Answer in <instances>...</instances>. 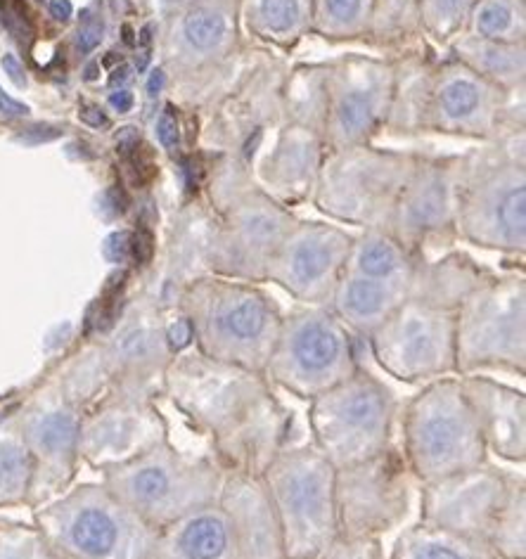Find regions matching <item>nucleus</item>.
<instances>
[{"label": "nucleus", "instance_id": "nucleus-41", "mask_svg": "<svg viewBox=\"0 0 526 559\" xmlns=\"http://www.w3.org/2000/svg\"><path fill=\"white\" fill-rule=\"evenodd\" d=\"M0 112L8 114V117H27L29 107L24 105V102L10 98V95L0 88Z\"/></svg>", "mask_w": 526, "mask_h": 559}, {"label": "nucleus", "instance_id": "nucleus-27", "mask_svg": "<svg viewBox=\"0 0 526 559\" xmlns=\"http://www.w3.org/2000/svg\"><path fill=\"white\" fill-rule=\"evenodd\" d=\"M408 233H427L448 223V197L439 183H427L413 192L401 214Z\"/></svg>", "mask_w": 526, "mask_h": 559}, {"label": "nucleus", "instance_id": "nucleus-20", "mask_svg": "<svg viewBox=\"0 0 526 559\" xmlns=\"http://www.w3.org/2000/svg\"><path fill=\"white\" fill-rule=\"evenodd\" d=\"M145 559H237L233 533L218 505L176 519L157 531Z\"/></svg>", "mask_w": 526, "mask_h": 559}, {"label": "nucleus", "instance_id": "nucleus-8", "mask_svg": "<svg viewBox=\"0 0 526 559\" xmlns=\"http://www.w3.org/2000/svg\"><path fill=\"white\" fill-rule=\"evenodd\" d=\"M361 368L351 337L335 316L304 311L280 325L278 342L266 363V377L301 401L344 382Z\"/></svg>", "mask_w": 526, "mask_h": 559}, {"label": "nucleus", "instance_id": "nucleus-29", "mask_svg": "<svg viewBox=\"0 0 526 559\" xmlns=\"http://www.w3.org/2000/svg\"><path fill=\"white\" fill-rule=\"evenodd\" d=\"M313 559H387L384 557L382 538L370 536H349V533H335L330 543Z\"/></svg>", "mask_w": 526, "mask_h": 559}, {"label": "nucleus", "instance_id": "nucleus-15", "mask_svg": "<svg viewBox=\"0 0 526 559\" xmlns=\"http://www.w3.org/2000/svg\"><path fill=\"white\" fill-rule=\"evenodd\" d=\"M102 353L112 382L109 391L152 401L164 396V377L176 349L171 346L169 330L152 323L150 316L138 313L114 327Z\"/></svg>", "mask_w": 526, "mask_h": 559}, {"label": "nucleus", "instance_id": "nucleus-26", "mask_svg": "<svg viewBox=\"0 0 526 559\" xmlns=\"http://www.w3.org/2000/svg\"><path fill=\"white\" fill-rule=\"evenodd\" d=\"M354 266V275L375 280H401L410 278V261L403 249L394 240L384 235L365 237L356 247L351 244L349 259Z\"/></svg>", "mask_w": 526, "mask_h": 559}, {"label": "nucleus", "instance_id": "nucleus-49", "mask_svg": "<svg viewBox=\"0 0 526 559\" xmlns=\"http://www.w3.org/2000/svg\"><path fill=\"white\" fill-rule=\"evenodd\" d=\"M124 41L128 43V46H133V43H136V38H133V29H131V27H124Z\"/></svg>", "mask_w": 526, "mask_h": 559}, {"label": "nucleus", "instance_id": "nucleus-47", "mask_svg": "<svg viewBox=\"0 0 526 559\" xmlns=\"http://www.w3.org/2000/svg\"><path fill=\"white\" fill-rule=\"evenodd\" d=\"M128 81H131V69H128L126 64H121V67L114 69L112 76H109V86L112 88H126Z\"/></svg>", "mask_w": 526, "mask_h": 559}, {"label": "nucleus", "instance_id": "nucleus-28", "mask_svg": "<svg viewBox=\"0 0 526 559\" xmlns=\"http://www.w3.org/2000/svg\"><path fill=\"white\" fill-rule=\"evenodd\" d=\"M0 559H55V550L34 522L0 519Z\"/></svg>", "mask_w": 526, "mask_h": 559}, {"label": "nucleus", "instance_id": "nucleus-40", "mask_svg": "<svg viewBox=\"0 0 526 559\" xmlns=\"http://www.w3.org/2000/svg\"><path fill=\"white\" fill-rule=\"evenodd\" d=\"M79 119L83 121L86 126L91 128H107L109 126V117L105 112H102L100 107H81L79 109Z\"/></svg>", "mask_w": 526, "mask_h": 559}, {"label": "nucleus", "instance_id": "nucleus-19", "mask_svg": "<svg viewBox=\"0 0 526 559\" xmlns=\"http://www.w3.org/2000/svg\"><path fill=\"white\" fill-rule=\"evenodd\" d=\"M287 235L290 226L280 211L245 207L233 218L226 240L218 244V266L237 275L268 273V266Z\"/></svg>", "mask_w": 526, "mask_h": 559}, {"label": "nucleus", "instance_id": "nucleus-1", "mask_svg": "<svg viewBox=\"0 0 526 559\" xmlns=\"http://www.w3.org/2000/svg\"><path fill=\"white\" fill-rule=\"evenodd\" d=\"M164 398L192 432L207 436L223 472L261 477L275 455L290 446L292 413L266 372L183 353L173 356L166 370Z\"/></svg>", "mask_w": 526, "mask_h": 559}, {"label": "nucleus", "instance_id": "nucleus-43", "mask_svg": "<svg viewBox=\"0 0 526 559\" xmlns=\"http://www.w3.org/2000/svg\"><path fill=\"white\" fill-rule=\"evenodd\" d=\"M48 8H50V15H53L57 22H69L74 15V8L69 0H50Z\"/></svg>", "mask_w": 526, "mask_h": 559}, {"label": "nucleus", "instance_id": "nucleus-11", "mask_svg": "<svg viewBox=\"0 0 526 559\" xmlns=\"http://www.w3.org/2000/svg\"><path fill=\"white\" fill-rule=\"evenodd\" d=\"M415 477L401 448L391 443L377 455L335 474L337 529L349 536L382 538L406 522L413 507Z\"/></svg>", "mask_w": 526, "mask_h": 559}, {"label": "nucleus", "instance_id": "nucleus-5", "mask_svg": "<svg viewBox=\"0 0 526 559\" xmlns=\"http://www.w3.org/2000/svg\"><path fill=\"white\" fill-rule=\"evenodd\" d=\"M332 462L313 443L285 446L263 469L287 559H313L335 538L337 505Z\"/></svg>", "mask_w": 526, "mask_h": 559}, {"label": "nucleus", "instance_id": "nucleus-34", "mask_svg": "<svg viewBox=\"0 0 526 559\" xmlns=\"http://www.w3.org/2000/svg\"><path fill=\"white\" fill-rule=\"evenodd\" d=\"M512 24V10L503 3H489L486 8H481L477 17V27L484 36H498L503 31H508Z\"/></svg>", "mask_w": 526, "mask_h": 559}, {"label": "nucleus", "instance_id": "nucleus-22", "mask_svg": "<svg viewBox=\"0 0 526 559\" xmlns=\"http://www.w3.org/2000/svg\"><path fill=\"white\" fill-rule=\"evenodd\" d=\"M31 481H34V462L12 403L0 408V510L29 507Z\"/></svg>", "mask_w": 526, "mask_h": 559}, {"label": "nucleus", "instance_id": "nucleus-24", "mask_svg": "<svg viewBox=\"0 0 526 559\" xmlns=\"http://www.w3.org/2000/svg\"><path fill=\"white\" fill-rule=\"evenodd\" d=\"M484 545L498 559H526V481L512 472L503 503L486 531Z\"/></svg>", "mask_w": 526, "mask_h": 559}, {"label": "nucleus", "instance_id": "nucleus-16", "mask_svg": "<svg viewBox=\"0 0 526 559\" xmlns=\"http://www.w3.org/2000/svg\"><path fill=\"white\" fill-rule=\"evenodd\" d=\"M351 240L335 228L306 226L282 240L268 273L301 299L320 301L335 294L339 271L349 259Z\"/></svg>", "mask_w": 526, "mask_h": 559}, {"label": "nucleus", "instance_id": "nucleus-32", "mask_svg": "<svg viewBox=\"0 0 526 559\" xmlns=\"http://www.w3.org/2000/svg\"><path fill=\"white\" fill-rule=\"evenodd\" d=\"M372 119V105L363 93H349L339 102V124L344 131L356 133L363 131Z\"/></svg>", "mask_w": 526, "mask_h": 559}, {"label": "nucleus", "instance_id": "nucleus-42", "mask_svg": "<svg viewBox=\"0 0 526 559\" xmlns=\"http://www.w3.org/2000/svg\"><path fill=\"white\" fill-rule=\"evenodd\" d=\"M138 143H140V136H138V131L133 126H126L124 131H119L117 150L121 154H131L138 147Z\"/></svg>", "mask_w": 526, "mask_h": 559}, {"label": "nucleus", "instance_id": "nucleus-33", "mask_svg": "<svg viewBox=\"0 0 526 559\" xmlns=\"http://www.w3.org/2000/svg\"><path fill=\"white\" fill-rule=\"evenodd\" d=\"M261 15L271 29L287 31L299 19V5L297 0H263Z\"/></svg>", "mask_w": 526, "mask_h": 559}, {"label": "nucleus", "instance_id": "nucleus-21", "mask_svg": "<svg viewBox=\"0 0 526 559\" xmlns=\"http://www.w3.org/2000/svg\"><path fill=\"white\" fill-rule=\"evenodd\" d=\"M406 299L408 282L375 280L354 273L339 280L335 289V306L339 316L368 334L375 327H380Z\"/></svg>", "mask_w": 526, "mask_h": 559}, {"label": "nucleus", "instance_id": "nucleus-39", "mask_svg": "<svg viewBox=\"0 0 526 559\" xmlns=\"http://www.w3.org/2000/svg\"><path fill=\"white\" fill-rule=\"evenodd\" d=\"M3 69H5V74L10 76V81L15 83V86H19V88L27 86V74H24L22 62H19L15 55H5L3 57Z\"/></svg>", "mask_w": 526, "mask_h": 559}, {"label": "nucleus", "instance_id": "nucleus-9", "mask_svg": "<svg viewBox=\"0 0 526 559\" xmlns=\"http://www.w3.org/2000/svg\"><path fill=\"white\" fill-rule=\"evenodd\" d=\"M15 410L34 462L29 507L36 510L67 491L79 474L83 410L64 394L53 375L15 401Z\"/></svg>", "mask_w": 526, "mask_h": 559}, {"label": "nucleus", "instance_id": "nucleus-31", "mask_svg": "<svg viewBox=\"0 0 526 559\" xmlns=\"http://www.w3.org/2000/svg\"><path fill=\"white\" fill-rule=\"evenodd\" d=\"M479 105V91L470 81H453L444 91V109L448 117L463 119Z\"/></svg>", "mask_w": 526, "mask_h": 559}, {"label": "nucleus", "instance_id": "nucleus-38", "mask_svg": "<svg viewBox=\"0 0 526 559\" xmlns=\"http://www.w3.org/2000/svg\"><path fill=\"white\" fill-rule=\"evenodd\" d=\"M327 8H330L332 17L337 19H351L361 8V0H327Z\"/></svg>", "mask_w": 526, "mask_h": 559}, {"label": "nucleus", "instance_id": "nucleus-36", "mask_svg": "<svg viewBox=\"0 0 526 559\" xmlns=\"http://www.w3.org/2000/svg\"><path fill=\"white\" fill-rule=\"evenodd\" d=\"M157 138L166 150H176L178 143H181V131H178V121L171 112H164L162 119L157 124Z\"/></svg>", "mask_w": 526, "mask_h": 559}, {"label": "nucleus", "instance_id": "nucleus-46", "mask_svg": "<svg viewBox=\"0 0 526 559\" xmlns=\"http://www.w3.org/2000/svg\"><path fill=\"white\" fill-rule=\"evenodd\" d=\"M164 83H166L164 72L162 69H155V72L150 74V79H147V95H150V98H157V95L164 91Z\"/></svg>", "mask_w": 526, "mask_h": 559}, {"label": "nucleus", "instance_id": "nucleus-23", "mask_svg": "<svg viewBox=\"0 0 526 559\" xmlns=\"http://www.w3.org/2000/svg\"><path fill=\"white\" fill-rule=\"evenodd\" d=\"M387 559H498L481 541L418 522L403 529Z\"/></svg>", "mask_w": 526, "mask_h": 559}, {"label": "nucleus", "instance_id": "nucleus-17", "mask_svg": "<svg viewBox=\"0 0 526 559\" xmlns=\"http://www.w3.org/2000/svg\"><path fill=\"white\" fill-rule=\"evenodd\" d=\"M216 505L226 514L237 559H287L278 517L261 477L226 472Z\"/></svg>", "mask_w": 526, "mask_h": 559}, {"label": "nucleus", "instance_id": "nucleus-7", "mask_svg": "<svg viewBox=\"0 0 526 559\" xmlns=\"http://www.w3.org/2000/svg\"><path fill=\"white\" fill-rule=\"evenodd\" d=\"M188 299L190 313L185 323L202 356L266 370L282 325L266 294L207 280L192 287Z\"/></svg>", "mask_w": 526, "mask_h": 559}, {"label": "nucleus", "instance_id": "nucleus-37", "mask_svg": "<svg viewBox=\"0 0 526 559\" xmlns=\"http://www.w3.org/2000/svg\"><path fill=\"white\" fill-rule=\"evenodd\" d=\"M60 136H62L60 128H53V126H31L24 133H19L17 140H22V143H27V145H38V143H48V140H55V138H60Z\"/></svg>", "mask_w": 526, "mask_h": 559}, {"label": "nucleus", "instance_id": "nucleus-48", "mask_svg": "<svg viewBox=\"0 0 526 559\" xmlns=\"http://www.w3.org/2000/svg\"><path fill=\"white\" fill-rule=\"evenodd\" d=\"M98 79V64H88L86 67V81Z\"/></svg>", "mask_w": 526, "mask_h": 559}, {"label": "nucleus", "instance_id": "nucleus-25", "mask_svg": "<svg viewBox=\"0 0 526 559\" xmlns=\"http://www.w3.org/2000/svg\"><path fill=\"white\" fill-rule=\"evenodd\" d=\"M55 382L81 410L93 406L98 398H102L112 387L109 382V370L102 349L81 353L69 361L64 368L57 372Z\"/></svg>", "mask_w": 526, "mask_h": 559}, {"label": "nucleus", "instance_id": "nucleus-50", "mask_svg": "<svg viewBox=\"0 0 526 559\" xmlns=\"http://www.w3.org/2000/svg\"><path fill=\"white\" fill-rule=\"evenodd\" d=\"M55 559H72V557H64V555H57V552H55Z\"/></svg>", "mask_w": 526, "mask_h": 559}, {"label": "nucleus", "instance_id": "nucleus-13", "mask_svg": "<svg viewBox=\"0 0 526 559\" xmlns=\"http://www.w3.org/2000/svg\"><path fill=\"white\" fill-rule=\"evenodd\" d=\"M164 441H169V420L152 398L107 391L83 410L81 465L100 474L136 460Z\"/></svg>", "mask_w": 526, "mask_h": 559}, {"label": "nucleus", "instance_id": "nucleus-4", "mask_svg": "<svg viewBox=\"0 0 526 559\" xmlns=\"http://www.w3.org/2000/svg\"><path fill=\"white\" fill-rule=\"evenodd\" d=\"M403 460L418 484L489 462L460 379H434L403 406Z\"/></svg>", "mask_w": 526, "mask_h": 559}, {"label": "nucleus", "instance_id": "nucleus-6", "mask_svg": "<svg viewBox=\"0 0 526 559\" xmlns=\"http://www.w3.org/2000/svg\"><path fill=\"white\" fill-rule=\"evenodd\" d=\"M399 398L382 379L358 368L309 401L313 446L332 467L356 465L394 443Z\"/></svg>", "mask_w": 526, "mask_h": 559}, {"label": "nucleus", "instance_id": "nucleus-12", "mask_svg": "<svg viewBox=\"0 0 526 559\" xmlns=\"http://www.w3.org/2000/svg\"><path fill=\"white\" fill-rule=\"evenodd\" d=\"M370 337L380 368L406 384L434 382L455 370L453 313L422 297L403 301Z\"/></svg>", "mask_w": 526, "mask_h": 559}, {"label": "nucleus", "instance_id": "nucleus-18", "mask_svg": "<svg viewBox=\"0 0 526 559\" xmlns=\"http://www.w3.org/2000/svg\"><path fill=\"white\" fill-rule=\"evenodd\" d=\"M470 408L477 417L486 451L510 465L526 462V396L496 379L465 375L460 379Z\"/></svg>", "mask_w": 526, "mask_h": 559}, {"label": "nucleus", "instance_id": "nucleus-10", "mask_svg": "<svg viewBox=\"0 0 526 559\" xmlns=\"http://www.w3.org/2000/svg\"><path fill=\"white\" fill-rule=\"evenodd\" d=\"M508 370L524 375V285L519 280L474 289L455 318V372Z\"/></svg>", "mask_w": 526, "mask_h": 559}, {"label": "nucleus", "instance_id": "nucleus-35", "mask_svg": "<svg viewBox=\"0 0 526 559\" xmlns=\"http://www.w3.org/2000/svg\"><path fill=\"white\" fill-rule=\"evenodd\" d=\"M102 36H105V24H102V19L95 15L93 10H86L81 15V24H79V34H76V48H79V53H91L100 46Z\"/></svg>", "mask_w": 526, "mask_h": 559}, {"label": "nucleus", "instance_id": "nucleus-45", "mask_svg": "<svg viewBox=\"0 0 526 559\" xmlns=\"http://www.w3.org/2000/svg\"><path fill=\"white\" fill-rule=\"evenodd\" d=\"M467 8V0H436V10L446 17H455Z\"/></svg>", "mask_w": 526, "mask_h": 559}, {"label": "nucleus", "instance_id": "nucleus-44", "mask_svg": "<svg viewBox=\"0 0 526 559\" xmlns=\"http://www.w3.org/2000/svg\"><path fill=\"white\" fill-rule=\"evenodd\" d=\"M109 105H112L117 112H128L133 107V93L128 88H119L109 95Z\"/></svg>", "mask_w": 526, "mask_h": 559}, {"label": "nucleus", "instance_id": "nucleus-3", "mask_svg": "<svg viewBox=\"0 0 526 559\" xmlns=\"http://www.w3.org/2000/svg\"><path fill=\"white\" fill-rule=\"evenodd\" d=\"M226 472L214 455L185 453L169 441L102 472V484L152 529L216 505Z\"/></svg>", "mask_w": 526, "mask_h": 559}, {"label": "nucleus", "instance_id": "nucleus-2", "mask_svg": "<svg viewBox=\"0 0 526 559\" xmlns=\"http://www.w3.org/2000/svg\"><path fill=\"white\" fill-rule=\"evenodd\" d=\"M34 524L57 555L72 559H145L157 538L102 481L72 484L36 507Z\"/></svg>", "mask_w": 526, "mask_h": 559}, {"label": "nucleus", "instance_id": "nucleus-14", "mask_svg": "<svg viewBox=\"0 0 526 559\" xmlns=\"http://www.w3.org/2000/svg\"><path fill=\"white\" fill-rule=\"evenodd\" d=\"M512 472L491 462L420 484V522L484 543Z\"/></svg>", "mask_w": 526, "mask_h": 559}, {"label": "nucleus", "instance_id": "nucleus-30", "mask_svg": "<svg viewBox=\"0 0 526 559\" xmlns=\"http://www.w3.org/2000/svg\"><path fill=\"white\" fill-rule=\"evenodd\" d=\"M226 36V19L216 12H197L185 19V38L192 48L209 50Z\"/></svg>", "mask_w": 526, "mask_h": 559}]
</instances>
